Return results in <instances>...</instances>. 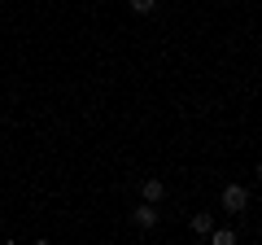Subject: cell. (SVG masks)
Segmentation results:
<instances>
[{"mask_svg":"<svg viewBox=\"0 0 262 245\" xmlns=\"http://www.w3.org/2000/svg\"><path fill=\"white\" fill-rule=\"evenodd\" d=\"M219 206H223V215H245V210H249V189H245V184H227L223 197H219Z\"/></svg>","mask_w":262,"mask_h":245,"instance_id":"obj_1","label":"cell"},{"mask_svg":"<svg viewBox=\"0 0 262 245\" xmlns=\"http://www.w3.org/2000/svg\"><path fill=\"white\" fill-rule=\"evenodd\" d=\"M158 201H140V206H136V210H131V223H136V228H140V232H153V228H158Z\"/></svg>","mask_w":262,"mask_h":245,"instance_id":"obj_2","label":"cell"},{"mask_svg":"<svg viewBox=\"0 0 262 245\" xmlns=\"http://www.w3.org/2000/svg\"><path fill=\"white\" fill-rule=\"evenodd\" d=\"M162 197H166L162 179H140V201H162Z\"/></svg>","mask_w":262,"mask_h":245,"instance_id":"obj_3","label":"cell"},{"mask_svg":"<svg viewBox=\"0 0 262 245\" xmlns=\"http://www.w3.org/2000/svg\"><path fill=\"white\" fill-rule=\"evenodd\" d=\"M206 236H210V245H236V241H241V236H236V228H219V223L210 228Z\"/></svg>","mask_w":262,"mask_h":245,"instance_id":"obj_4","label":"cell"},{"mask_svg":"<svg viewBox=\"0 0 262 245\" xmlns=\"http://www.w3.org/2000/svg\"><path fill=\"white\" fill-rule=\"evenodd\" d=\"M188 228H192L196 236H206L210 228H214V215H210V210H196V215H192V223H188Z\"/></svg>","mask_w":262,"mask_h":245,"instance_id":"obj_5","label":"cell"},{"mask_svg":"<svg viewBox=\"0 0 262 245\" xmlns=\"http://www.w3.org/2000/svg\"><path fill=\"white\" fill-rule=\"evenodd\" d=\"M131 5V13H136V18H149L153 9H158V0H127Z\"/></svg>","mask_w":262,"mask_h":245,"instance_id":"obj_6","label":"cell"},{"mask_svg":"<svg viewBox=\"0 0 262 245\" xmlns=\"http://www.w3.org/2000/svg\"><path fill=\"white\" fill-rule=\"evenodd\" d=\"M258 184H262V162H258Z\"/></svg>","mask_w":262,"mask_h":245,"instance_id":"obj_7","label":"cell"}]
</instances>
